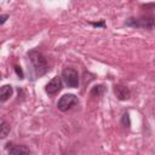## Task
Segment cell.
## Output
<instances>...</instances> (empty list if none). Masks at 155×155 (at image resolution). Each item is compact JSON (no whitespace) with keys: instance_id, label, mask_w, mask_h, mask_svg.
I'll return each instance as SVG.
<instances>
[{"instance_id":"6da1fadb","label":"cell","mask_w":155,"mask_h":155,"mask_svg":"<svg viewBox=\"0 0 155 155\" xmlns=\"http://www.w3.org/2000/svg\"><path fill=\"white\" fill-rule=\"evenodd\" d=\"M28 56H29V59L33 64V68H34V71H35L36 76H42L44 74L47 73V70H48L47 62H46L45 57L39 51L33 50L28 53Z\"/></svg>"},{"instance_id":"7a4b0ae2","label":"cell","mask_w":155,"mask_h":155,"mask_svg":"<svg viewBox=\"0 0 155 155\" xmlns=\"http://www.w3.org/2000/svg\"><path fill=\"white\" fill-rule=\"evenodd\" d=\"M126 25L133 27V28H140V29H147L151 30L155 28V17L154 16H143V17H131L125 22Z\"/></svg>"},{"instance_id":"3957f363","label":"cell","mask_w":155,"mask_h":155,"mask_svg":"<svg viewBox=\"0 0 155 155\" xmlns=\"http://www.w3.org/2000/svg\"><path fill=\"white\" fill-rule=\"evenodd\" d=\"M62 80L68 87L75 88L79 86V74L73 68H65L62 71Z\"/></svg>"},{"instance_id":"277c9868","label":"cell","mask_w":155,"mask_h":155,"mask_svg":"<svg viewBox=\"0 0 155 155\" xmlns=\"http://www.w3.org/2000/svg\"><path fill=\"white\" fill-rule=\"evenodd\" d=\"M79 103V99L75 94H71V93H68V94H63L58 102H57V108L61 110V111H67L69 110L70 108H73L74 105H76Z\"/></svg>"},{"instance_id":"5b68a950","label":"cell","mask_w":155,"mask_h":155,"mask_svg":"<svg viewBox=\"0 0 155 155\" xmlns=\"http://www.w3.org/2000/svg\"><path fill=\"white\" fill-rule=\"evenodd\" d=\"M61 88H62V76H54L45 86V91L48 94H54V93L59 92Z\"/></svg>"},{"instance_id":"8992f818","label":"cell","mask_w":155,"mask_h":155,"mask_svg":"<svg viewBox=\"0 0 155 155\" xmlns=\"http://www.w3.org/2000/svg\"><path fill=\"white\" fill-rule=\"evenodd\" d=\"M8 155H29L30 150L28 147L22 144H10L8 143Z\"/></svg>"},{"instance_id":"52a82bcc","label":"cell","mask_w":155,"mask_h":155,"mask_svg":"<svg viewBox=\"0 0 155 155\" xmlns=\"http://www.w3.org/2000/svg\"><path fill=\"white\" fill-rule=\"evenodd\" d=\"M114 93L120 101H126L131 97V91L127 86L124 85H115L114 86Z\"/></svg>"},{"instance_id":"ba28073f","label":"cell","mask_w":155,"mask_h":155,"mask_svg":"<svg viewBox=\"0 0 155 155\" xmlns=\"http://www.w3.org/2000/svg\"><path fill=\"white\" fill-rule=\"evenodd\" d=\"M12 86L11 85H4L1 88H0V101L1 102H5L7 101L11 96H12Z\"/></svg>"},{"instance_id":"9c48e42d","label":"cell","mask_w":155,"mask_h":155,"mask_svg":"<svg viewBox=\"0 0 155 155\" xmlns=\"http://www.w3.org/2000/svg\"><path fill=\"white\" fill-rule=\"evenodd\" d=\"M104 91H105V87H104L103 85H97V86H94V87L92 88L91 96H101V94L104 93Z\"/></svg>"},{"instance_id":"30bf717a","label":"cell","mask_w":155,"mask_h":155,"mask_svg":"<svg viewBox=\"0 0 155 155\" xmlns=\"http://www.w3.org/2000/svg\"><path fill=\"white\" fill-rule=\"evenodd\" d=\"M10 130H11V128H10V125H8L6 121L2 120V121H1V133H0V134H1V138H5V137L10 133Z\"/></svg>"},{"instance_id":"8fae6325","label":"cell","mask_w":155,"mask_h":155,"mask_svg":"<svg viewBox=\"0 0 155 155\" xmlns=\"http://www.w3.org/2000/svg\"><path fill=\"white\" fill-rule=\"evenodd\" d=\"M128 116H130L128 113H125V114L122 115V119H121L122 125L126 126V127H130V125H131V122H130V117H128Z\"/></svg>"},{"instance_id":"7c38bea8","label":"cell","mask_w":155,"mask_h":155,"mask_svg":"<svg viewBox=\"0 0 155 155\" xmlns=\"http://www.w3.org/2000/svg\"><path fill=\"white\" fill-rule=\"evenodd\" d=\"M15 70H16V73L19 75V78H21V79H23V73H22L21 67H17V65H16V67H15Z\"/></svg>"},{"instance_id":"4fadbf2b","label":"cell","mask_w":155,"mask_h":155,"mask_svg":"<svg viewBox=\"0 0 155 155\" xmlns=\"http://www.w3.org/2000/svg\"><path fill=\"white\" fill-rule=\"evenodd\" d=\"M8 18V16L7 15H2L1 17H0V24H4L5 23V21Z\"/></svg>"},{"instance_id":"5bb4252c","label":"cell","mask_w":155,"mask_h":155,"mask_svg":"<svg viewBox=\"0 0 155 155\" xmlns=\"http://www.w3.org/2000/svg\"><path fill=\"white\" fill-rule=\"evenodd\" d=\"M91 24L94 25V27H104V22H103V21H102V22H98V23H93V22H92Z\"/></svg>"}]
</instances>
